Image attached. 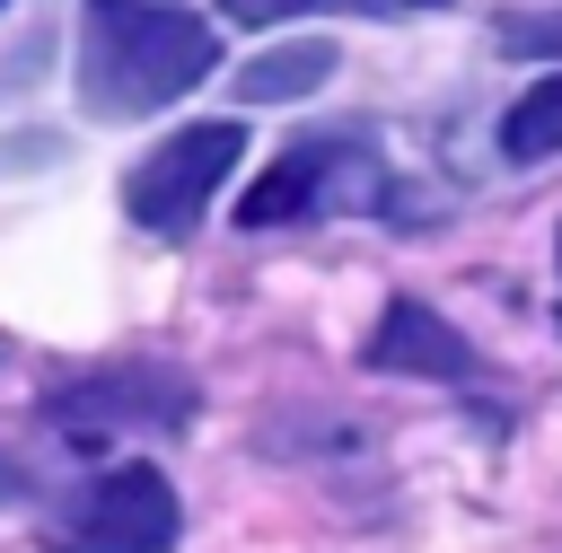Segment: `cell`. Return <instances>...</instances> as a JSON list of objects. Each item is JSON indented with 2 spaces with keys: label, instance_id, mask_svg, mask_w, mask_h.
I'll list each match as a JSON object with an SVG mask.
<instances>
[{
  "label": "cell",
  "instance_id": "10",
  "mask_svg": "<svg viewBox=\"0 0 562 553\" xmlns=\"http://www.w3.org/2000/svg\"><path fill=\"white\" fill-rule=\"evenodd\" d=\"M307 9H342V0H220V18H237V26H281V18H307Z\"/></svg>",
  "mask_w": 562,
  "mask_h": 553
},
{
  "label": "cell",
  "instance_id": "3",
  "mask_svg": "<svg viewBox=\"0 0 562 553\" xmlns=\"http://www.w3.org/2000/svg\"><path fill=\"white\" fill-rule=\"evenodd\" d=\"M53 535L70 553H167L176 544V483L158 465H105L53 509Z\"/></svg>",
  "mask_w": 562,
  "mask_h": 553
},
{
  "label": "cell",
  "instance_id": "8",
  "mask_svg": "<svg viewBox=\"0 0 562 553\" xmlns=\"http://www.w3.org/2000/svg\"><path fill=\"white\" fill-rule=\"evenodd\" d=\"M553 149H562V70H553V79H536V88L501 114V158L536 167V158H553Z\"/></svg>",
  "mask_w": 562,
  "mask_h": 553
},
{
  "label": "cell",
  "instance_id": "2",
  "mask_svg": "<svg viewBox=\"0 0 562 553\" xmlns=\"http://www.w3.org/2000/svg\"><path fill=\"white\" fill-rule=\"evenodd\" d=\"M246 158V123H184L176 140H158L132 176H123V211L149 237H184L202 219V202L228 184V167Z\"/></svg>",
  "mask_w": 562,
  "mask_h": 553
},
{
  "label": "cell",
  "instance_id": "9",
  "mask_svg": "<svg viewBox=\"0 0 562 553\" xmlns=\"http://www.w3.org/2000/svg\"><path fill=\"white\" fill-rule=\"evenodd\" d=\"M501 53L553 61V53H562V9H509V18H501Z\"/></svg>",
  "mask_w": 562,
  "mask_h": 553
},
{
  "label": "cell",
  "instance_id": "4",
  "mask_svg": "<svg viewBox=\"0 0 562 553\" xmlns=\"http://www.w3.org/2000/svg\"><path fill=\"white\" fill-rule=\"evenodd\" d=\"M369 360L395 369V377H465V369H474L465 334H457L430 298H386V316H378V334H369Z\"/></svg>",
  "mask_w": 562,
  "mask_h": 553
},
{
  "label": "cell",
  "instance_id": "1",
  "mask_svg": "<svg viewBox=\"0 0 562 553\" xmlns=\"http://www.w3.org/2000/svg\"><path fill=\"white\" fill-rule=\"evenodd\" d=\"M211 70H220L211 18L176 0H79V105L97 123L158 114Z\"/></svg>",
  "mask_w": 562,
  "mask_h": 553
},
{
  "label": "cell",
  "instance_id": "7",
  "mask_svg": "<svg viewBox=\"0 0 562 553\" xmlns=\"http://www.w3.org/2000/svg\"><path fill=\"white\" fill-rule=\"evenodd\" d=\"M325 79H334V44H272V53H255L237 70V97L246 105H290V97H307Z\"/></svg>",
  "mask_w": 562,
  "mask_h": 553
},
{
  "label": "cell",
  "instance_id": "6",
  "mask_svg": "<svg viewBox=\"0 0 562 553\" xmlns=\"http://www.w3.org/2000/svg\"><path fill=\"white\" fill-rule=\"evenodd\" d=\"M193 395H184V377H149V369H114V377H88V386H70L53 413L61 421H79V413H105V421H176Z\"/></svg>",
  "mask_w": 562,
  "mask_h": 553
},
{
  "label": "cell",
  "instance_id": "5",
  "mask_svg": "<svg viewBox=\"0 0 562 553\" xmlns=\"http://www.w3.org/2000/svg\"><path fill=\"white\" fill-rule=\"evenodd\" d=\"M334 140H290L255 184H246V202H237V228H281V219H299V211H316L325 202V176H334Z\"/></svg>",
  "mask_w": 562,
  "mask_h": 553
},
{
  "label": "cell",
  "instance_id": "11",
  "mask_svg": "<svg viewBox=\"0 0 562 553\" xmlns=\"http://www.w3.org/2000/svg\"><path fill=\"white\" fill-rule=\"evenodd\" d=\"M413 9H439V0H413Z\"/></svg>",
  "mask_w": 562,
  "mask_h": 553
}]
</instances>
